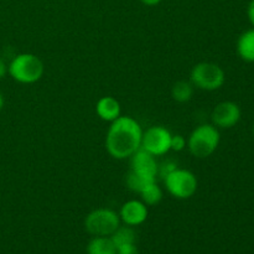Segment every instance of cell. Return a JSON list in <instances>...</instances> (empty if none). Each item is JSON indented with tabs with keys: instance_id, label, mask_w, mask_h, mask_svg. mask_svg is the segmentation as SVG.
<instances>
[{
	"instance_id": "obj_2",
	"label": "cell",
	"mask_w": 254,
	"mask_h": 254,
	"mask_svg": "<svg viewBox=\"0 0 254 254\" xmlns=\"http://www.w3.org/2000/svg\"><path fill=\"white\" fill-rule=\"evenodd\" d=\"M45 66L39 56L34 54L16 55L7 66V73L14 81L22 84L36 83L44 76Z\"/></svg>"
},
{
	"instance_id": "obj_23",
	"label": "cell",
	"mask_w": 254,
	"mask_h": 254,
	"mask_svg": "<svg viewBox=\"0 0 254 254\" xmlns=\"http://www.w3.org/2000/svg\"><path fill=\"white\" fill-rule=\"evenodd\" d=\"M141 2H143L144 5H146V6H155V5L160 4L163 0H140Z\"/></svg>"
},
{
	"instance_id": "obj_14",
	"label": "cell",
	"mask_w": 254,
	"mask_h": 254,
	"mask_svg": "<svg viewBox=\"0 0 254 254\" xmlns=\"http://www.w3.org/2000/svg\"><path fill=\"white\" fill-rule=\"evenodd\" d=\"M111 240L116 245V247H121V246L129 245V243H135L136 235L135 231L130 226H119L111 236Z\"/></svg>"
},
{
	"instance_id": "obj_22",
	"label": "cell",
	"mask_w": 254,
	"mask_h": 254,
	"mask_svg": "<svg viewBox=\"0 0 254 254\" xmlns=\"http://www.w3.org/2000/svg\"><path fill=\"white\" fill-rule=\"evenodd\" d=\"M248 17H250V21L252 22L254 27V0L250 2V6H248Z\"/></svg>"
},
{
	"instance_id": "obj_10",
	"label": "cell",
	"mask_w": 254,
	"mask_h": 254,
	"mask_svg": "<svg viewBox=\"0 0 254 254\" xmlns=\"http://www.w3.org/2000/svg\"><path fill=\"white\" fill-rule=\"evenodd\" d=\"M121 221L127 226L135 227L143 225L148 218V206L139 200H129L122 205L119 211Z\"/></svg>"
},
{
	"instance_id": "obj_19",
	"label": "cell",
	"mask_w": 254,
	"mask_h": 254,
	"mask_svg": "<svg viewBox=\"0 0 254 254\" xmlns=\"http://www.w3.org/2000/svg\"><path fill=\"white\" fill-rule=\"evenodd\" d=\"M176 168H178V165H176L175 163H173V161H165V163H163L161 165H159L158 175H160L161 178L164 179L166 175H169L171 171L175 170Z\"/></svg>"
},
{
	"instance_id": "obj_12",
	"label": "cell",
	"mask_w": 254,
	"mask_h": 254,
	"mask_svg": "<svg viewBox=\"0 0 254 254\" xmlns=\"http://www.w3.org/2000/svg\"><path fill=\"white\" fill-rule=\"evenodd\" d=\"M237 52L245 61L254 62V29L241 35L237 42Z\"/></svg>"
},
{
	"instance_id": "obj_21",
	"label": "cell",
	"mask_w": 254,
	"mask_h": 254,
	"mask_svg": "<svg viewBox=\"0 0 254 254\" xmlns=\"http://www.w3.org/2000/svg\"><path fill=\"white\" fill-rule=\"evenodd\" d=\"M7 73V66L4 62V60L0 59V79H2L5 77V74Z\"/></svg>"
},
{
	"instance_id": "obj_4",
	"label": "cell",
	"mask_w": 254,
	"mask_h": 254,
	"mask_svg": "<svg viewBox=\"0 0 254 254\" xmlns=\"http://www.w3.org/2000/svg\"><path fill=\"white\" fill-rule=\"evenodd\" d=\"M225 71L213 62H200L190 72V82L193 87L202 91H217L225 84Z\"/></svg>"
},
{
	"instance_id": "obj_1",
	"label": "cell",
	"mask_w": 254,
	"mask_h": 254,
	"mask_svg": "<svg viewBox=\"0 0 254 254\" xmlns=\"http://www.w3.org/2000/svg\"><path fill=\"white\" fill-rule=\"evenodd\" d=\"M143 129L133 117L121 116L111 123L106 135V149L117 160L128 159L140 149Z\"/></svg>"
},
{
	"instance_id": "obj_20",
	"label": "cell",
	"mask_w": 254,
	"mask_h": 254,
	"mask_svg": "<svg viewBox=\"0 0 254 254\" xmlns=\"http://www.w3.org/2000/svg\"><path fill=\"white\" fill-rule=\"evenodd\" d=\"M117 254H139V252L135 243H129L117 248Z\"/></svg>"
},
{
	"instance_id": "obj_7",
	"label": "cell",
	"mask_w": 254,
	"mask_h": 254,
	"mask_svg": "<svg viewBox=\"0 0 254 254\" xmlns=\"http://www.w3.org/2000/svg\"><path fill=\"white\" fill-rule=\"evenodd\" d=\"M173 134L163 126H153L143 131L140 148L149 154L156 156H163L171 150L170 143Z\"/></svg>"
},
{
	"instance_id": "obj_13",
	"label": "cell",
	"mask_w": 254,
	"mask_h": 254,
	"mask_svg": "<svg viewBox=\"0 0 254 254\" xmlns=\"http://www.w3.org/2000/svg\"><path fill=\"white\" fill-rule=\"evenodd\" d=\"M88 254H117V247L111 240V237H101L97 236L89 241L87 246Z\"/></svg>"
},
{
	"instance_id": "obj_15",
	"label": "cell",
	"mask_w": 254,
	"mask_h": 254,
	"mask_svg": "<svg viewBox=\"0 0 254 254\" xmlns=\"http://www.w3.org/2000/svg\"><path fill=\"white\" fill-rule=\"evenodd\" d=\"M193 88L191 82L188 81H179L171 88V96H173L174 101L179 102V103H186L190 101L193 96Z\"/></svg>"
},
{
	"instance_id": "obj_5",
	"label": "cell",
	"mask_w": 254,
	"mask_h": 254,
	"mask_svg": "<svg viewBox=\"0 0 254 254\" xmlns=\"http://www.w3.org/2000/svg\"><path fill=\"white\" fill-rule=\"evenodd\" d=\"M164 185L173 197L179 200H188L192 197L197 191L198 181L192 171L176 168L164 178Z\"/></svg>"
},
{
	"instance_id": "obj_16",
	"label": "cell",
	"mask_w": 254,
	"mask_h": 254,
	"mask_svg": "<svg viewBox=\"0 0 254 254\" xmlns=\"http://www.w3.org/2000/svg\"><path fill=\"white\" fill-rule=\"evenodd\" d=\"M139 195L141 196V201L146 206H155L163 200V191H161L160 186L156 184V181L146 186Z\"/></svg>"
},
{
	"instance_id": "obj_3",
	"label": "cell",
	"mask_w": 254,
	"mask_h": 254,
	"mask_svg": "<svg viewBox=\"0 0 254 254\" xmlns=\"http://www.w3.org/2000/svg\"><path fill=\"white\" fill-rule=\"evenodd\" d=\"M220 140L221 135L217 127L213 124H201L191 131L186 146L191 155L197 159H205L215 153Z\"/></svg>"
},
{
	"instance_id": "obj_25",
	"label": "cell",
	"mask_w": 254,
	"mask_h": 254,
	"mask_svg": "<svg viewBox=\"0 0 254 254\" xmlns=\"http://www.w3.org/2000/svg\"><path fill=\"white\" fill-rule=\"evenodd\" d=\"M253 134H254V127H253Z\"/></svg>"
},
{
	"instance_id": "obj_24",
	"label": "cell",
	"mask_w": 254,
	"mask_h": 254,
	"mask_svg": "<svg viewBox=\"0 0 254 254\" xmlns=\"http://www.w3.org/2000/svg\"><path fill=\"white\" fill-rule=\"evenodd\" d=\"M4 103H5V101H4V97H2V94L0 93V111H1V109H2V107H4Z\"/></svg>"
},
{
	"instance_id": "obj_6",
	"label": "cell",
	"mask_w": 254,
	"mask_h": 254,
	"mask_svg": "<svg viewBox=\"0 0 254 254\" xmlns=\"http://www.w3.org/2000/svg\"><path fill=\"white\" fill-rule=\"evenodd\" d=\"M121 226V217L111 208H96L87 215L84 227L88 233L97 237H109Z\"/></svg>"
},
{
	"instance_id": "obj_17",
	"label": "cell",
	"mask_w": 254,
	"mask_h": 254,
	"mask_svg": "<svg viewBox=\"0 0 254 254\" xmlns=\"http://www.w3.org/2000/svg\"><path fill=\"white\" fill-rule=\"evenodd\" d=\"M156 180H150V179H145L140 175H136L133 171L128 174L127 176V186H128L129 190H131L133 192L140 193L148 185H150L151 183H154Z\"/></svg>"
},
{
	"instance_id": "obj_9",
	"label": "cell",
	"mask_w": 254,
	"mask_h": 254,
	"mask_svg": "<svg viewBox=\"0 0 254 254\" xmlns=\"http://www.w3.org/2000/svg\"><path fill=\"white\" fill-rule=\"evenodd\" d=\"M131 170L136 175H140L145 179L156 180L159 170V164L156 158L144 149H139L130 156Z\"/></svg>"
},
{
	"instance_id": "obj_8",
	"label": "cell",
	"mask_w": 254,
	"mask_h": 254,
	"mask_svg": "<svg viewBox=\"0 0 254 254\" xmlns=\"http://www.w3.org/2000/svg\"><path fill=\"white\" fill-rule=\"evenodd\" d=\"M212 124L217 128L230 129L241 119V108L235 102H221L213 108L211 114Z\"/></svg>"
},
{
	"instance_id": "obj_11",
	"label": "cell",
	"mask_w": 254,
	"mask_h": 254,
	"mask_svg": "<svg viewBox=\"0 0 254 254\" xmlns=\"http://www.w3.org/2000/svg\"><path fill=\"white\" fill-rule=\"evenodd\" d=\"M96 112L97 116L102 121L112 123V122L116 121L117 118H119L122 116L121 103L114 97H102V98L98 99V102L96 104Z\"/></svg>"
},
{
	"instance_id": "obj_18",
	"label": "cell",
	"mask_w": 254,
	"mask_h": 254,
	"mask_svg": "<svg viewBox=\"0 0 254 254\" xmlns=\"http://www.w3.org/2000/svg\"><path fill=\"white\" fill-rule=\"evenodd\" d=\"M188 145V140L185 139V136L180 135H173L171 136V143H170V149L174 151H181L186 148Z\"/></svg>"
}]
</instances>
